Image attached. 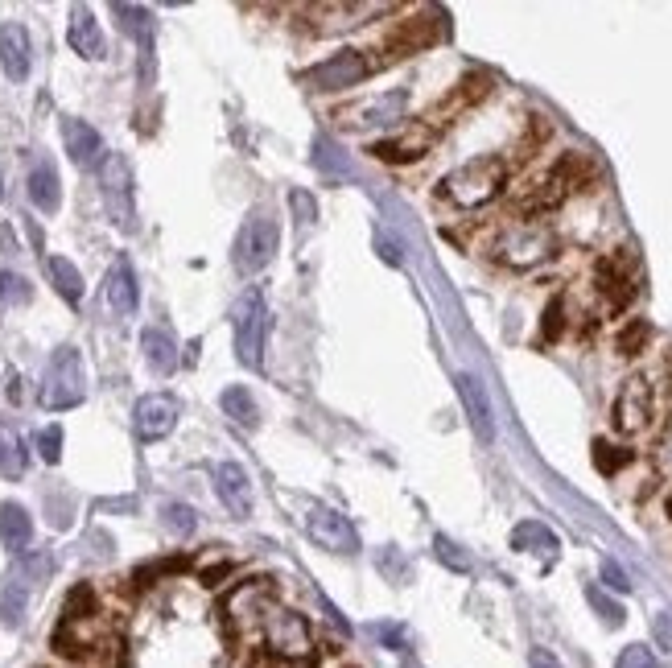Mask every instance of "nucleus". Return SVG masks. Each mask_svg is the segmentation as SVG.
Segmentation results:
<instances>
[{"instance_id": "nucleus-1", "label": "nucleus", "mask_w": 672, "mask_h": 668, "mask_svg": "<svg viewBox=\"0 0 672 668\" xmlns=\"http://www.w3.org/2000/svg\"><path fill=\"white\" fill-rule=\"evenodd\" d=\"M503 186H508V161L487 153V157L458 165L454 174H446L442 186H438V198L450 207H458V211H479V207L495 203V198L503 194Z\"/></svg>"}, {"instance_id": "nucleus-2", "label": "nucleus", "mask_w": 672, "mask_h": 668, "mask_svg": "<svg viewBox=\"0 0 672 668\" xmlns=\"http://www.w3.org/2000/svg\"><path fill=\"white\" fill-rule=\"evenodd\" d=\"M256 636H260V648L268 652V656H281V660H310L314 656V631H310V623L301 619L297 611H289V607H281L277 598L268 603L264 611H260V619H256Z\"/></svg>"}, {"instance_id": "nucleus-3", "label": "nucleus", "mask_w": 672, "mask_h": 668, "mask_svg": "<svg viewBox=\"0 0 672 668\" xmlns=\"http://www.w3.org/2000/svg\"><path fill=\"white\" fill-rule=\"evenodd\" d=\"M557 252V236L549 223H536V219H520L508 223L491 240V260L508 264V269H536L541 260H549Z\"/></svg>"}, {"instance_id": "nucleus-4", "label": "nucleus", "mask_w": 672, "mask_h": 668, "mask_svg": "<svg viewBox=\"0 0 672 668\" xmlns=\"http://www.w3.org/2000/svg\"><path fill=\"white\" fill-rule=\"evenodd\" d=\"M87 396V372H83V355L75 347H58L50 355L46 367V380H42V405L62 413V409H75L83 405Z\"/></svg>"}, {"instance_id": "nucleus-5", "label": "nucleus", "mask_w": 672, "mask_h": 668, "mask_svg": "<svg viewBox=\"0 0 672 668\" xmlns=\"http://www.w3.org/2000/svg\"><path fill=\"white\" fill-rule=\"evenodd\" d=\"M54 570V557L50 553H29L21 557V565L5 578L0 586V623L5 627H21L25 623V611H29V594L33 586H42Z\"/></svg>"}, {"instance_id": "nucleus-6", "label": "nucleus", "mask_w": 672, "mask_h": 668, "mask_svg": "<svg viewBox=\"0 0 672 668\" xmlns=\"http://www.w3.org/2000/svg\"><path fill=\"white\" fill-rule=\"evenodd\" d=\"M231 326H235V355L244 367H260L264 363V330H268V310H264V293L252 285L240 293V302L231 310Z\"/></svg>"}, {"instance_id": "nucleus-7", "label": "nucleus", "mask_w": 672, "mask_h": 668, "mask_svg": "<svg viewBox=\"0 0 672 668\" xmlns=\"http://www.w3.org/2000/svg\"><path fill=\"white\" fill-rule=\"evenodd\" d=\"M372 71H376V62L367 58V50H339V54H330L326 62L310 66L306 83L314 91H347V87H359Z\"/></svg>"}, {"instance_id": "nucleus-8", "label": "nucleus", "mask_w": 672, "mask_h": 668, "mask_svg": "<svg viewBox=\"0 0 672 668\" xmlns=\"http://www.w3.org/2000/svg\"><path fill=\"white\" fill-rule=\"evenodd\" d=\"M277 244H281V227L268 215H252L240 227V236H235V264H240V273H260L277 256Z\"/></svg>"}, {"instance_id": "nucleus-9", "label": "nucleus", "mask_w": 672, "mask_h": 668, "mask_svg": "<svg viewBox=\"0 0 672 668\" xmlns=\"http://www.w3.org/2000/svg\"><path fill=\"white\" fill-rule=\"evenodd\" d=\"M438 137H442V124H433V120L425 116V120H417L413 128L400 132V137L376 141L367 153H372L376 161H384V165H413V161H421L433 145H438Z\"/></svg>"}, {"instance_id": "nucleus-10", "label": "nucleus", "mask_w": 672, "mask_h": 668, "mask_svg": "<svg viewBox=\"0 0 672 668\" xmlns=\"http://www.w3.org/2000/svg\"><path fill=\"white\" fill-rule=\"evenodd\" d=\"M652 409H656L652 384L644 376H631L615 396V429L623 438H635V433H644L652 425Z\"/></svg>"}, {"instance_id": "nucleus-11", "label": "nucleus", "mask_w": 672, "mask_h": 668, "mask_svg": "<svg viewBox=\"0 0 672 668\" xmlns=\"http://www.w3.org/2000/svg\"><path fill=\"white\" fill-rule=\"evenodd\" d=\"M594 285H598V293H602V306H607L611 314H619V310H627L631 302H635V260L627 256V252H619V256H607L598 264V273H594Z\"/></svg>"}, {"instance_id": "nucleus-12", "label": "nucleus", "mask_w": 672, "mask_h": 668, "mask_svg": "<svg viewBox=\"0 0 672 668\" xmlns=\"http://www.w3.org/2000/svg\"><path fill=\"white\" fill-rule=\"evenodd\" d=\"M99 186H104V203H108V215L116 227L132 231V170L120 153H112L104 161V170H99Z\"/></svg>"}, {"instance_id": "nucleus-13", "label": "nucleus", "mask_w": 672, "mask_h": 668, "mask_svg": "<svg viewBox=\"0 0 672 668\" xmlns=\"http://www.w3.org/2000/svg\"><path fill=\"white\" fill-rule=\"evenodd\" d=\"M306 528H310V537H314V541H318L326 553H339V557H347V553H355V549H359V537H355L351 520H347L343 512L326 508V504L310 508V520H306Z\"/></svg>"}, {"instance_id": "nucleus-14", "label": "nucleus", "mask_w": 672, "mask_h": 668, "mask_svg": "<svg viewBox=\"0 0 672 668\" xmlns=\"http://www.w3.org/2000/svg\"><path fill=\"white\" fill-rule=\"evenodd\" d=\"M409 108V91H388V95H376V99H363V104L339 112L343 124L351 128H384V124H396Z\"/></svg>"}, {"instance_id": "nucleus-15", "label": "nucleus", "mask_w": 672, "mask_h": 668, "mask_svg": "<svg viewBox=\"0 0 672 668\" xmlns=\"http://www.w3.org/2000/svg\"><path fill=\"white\" fill-rule=\"evenodd\" d=\"M132 417H137L141 442H161V438H170L174 425H178V400L165 396V392H153V396L141 400Z\"/></svg>"}, {"instance_id": "nucleus-16", "label": "nucleus", "mask_w": 672, "mask_h": 668, "mask_svg": "<svg viewBox=\"0 0 672 668\" xmlns=\"http://www.w3.org/2000/svg\"><path fill=\"white\" fill-rule=\"evenodd\" d=\"M458 396H462V409L470 417V429H475V438L483 446L495 442V417H491V400H487V388L479 384V376H470V372H458Z\"/></svg>"}, {"instance_id": "nucleus-17", "label": "nucleus", "mask_w": 672, "mask_h": 668, "mask_svg": "<svg viewBox=\"0 0 672 668\" xmlns=\"http://www.w3.org/2000/svg\"><path fill=\"white\" fill-rule=\"evenodd\" d=\"M215 491H219L223 508H227L235 520H248V516H252V483H248V475H244V466H235V462L215 466Z\"/></svg>"}, {"instance_id": "nucleus-18", "label": "nucleus", "mask_w": 672, "mask_h": 668, "mask_svg": "<svg viewBox=\"0 0 672 668\" xmlns=\"http://www.w3.org/2000/svg\"><path fill=\"white\" fill-rule=\"evenodd\" d=\"M442 38V21H438V13H425V17H413V21H400L396 25V33L388 38V50L400 58V54H417V50H425V46H433Z\"/></svg>"}, {"instance_id": "nucleus-19", "label": "nucleus", "mask_w": 672, "mask_h": 668, "mask_svg": "<svg viewBox=\"0 0 672 668\" xmlns=\"http://www.w3.org/2000/svg\"><path fill=\"white\" fill-rule=\"evenodd\" d=\"M29 33H25V25H17V21H5L0 25V66H5V75L9 79H25L29 75Z\"/></svg>"}, {"instance_id": "nucleus-20", "label": "nucleus", "mask_w": 672, "mask_h": 668, "mask_svg": "<svg viewBox=\"0 0 672 668\" xmlns=\"http://www.w3.org/2000/svg\"><path fill=\"white\" fill-rule=\"evenodd\" d=\"M141 351H145V363H149L153 376H170L178 367V343L165 326H145L141 330Z\"/></svg>"}, {"instance_id": "nucleus-21", "label": "nucleus", "mask_w": 672, "mask_h": 668, "mask_svg": "<svg viewBox=\"0 0 672 668\" xmlns=\"http://www.w3.org/2000/svg\"><path fill=\"white\" fill-rule=\"evenodd\" d=\"M62 141H66V153H71L75 165H95L99 153H104V141H99V132L87 124V120H62Z\"/></svg>"}, {"instance_id": "nucleus-22", "label": "nucleus", "mask_w": 672, "mask_h": 668, "mask_svg": "<svg viewBox=\"0 0 672 668\" xmlns=\"http://www.w3.org/2000/svg\"><path fill=\"white\" fill-rule=\"evenodd\" d=\"M71 46H75V54H83V58H104V33H99V21H95V13L91 9H75L71 13Z\"/></svg>"}, {"instance_id": "nucleus-23", "label": "nucleus", "mask_w": 672, "mask_h": 668, "mask_svg": "<svg viewBox=\"0 0 672 668\" xmlns=\"http://www.w3.org/2000/svg\"><path fill=\"white\" fill-rule=\"evenodd\" d=\"M29 203L38 207V211H46V215L58 211L62 190H58V170H54L50 161H38V165L29 170Z\"/></svg>"}, {"instance_id": "nucleus-24", "label": "nucleus", "mask_w": 672, "mask_h": 668, "mask_svg": "<svg viewBox=\"0 0 672 668\" xmlns=\"http://www.w3.org/2000/svg\"><path fill=\"white\" fill-rule=\"evenodd\" d=\"M512 549H520V553H536V557L553 561V557H557V549H561V541H557V532H549L545 524L524 520V524H516V528H512Z\"/></svg>"}, {"instance_id": "nucleus-25", "label": "nucleus", "mask_w": 672, "mask_h": 668, "mask_svg": "<svg viewBox=\"0 0 672 668\" xmlns=\"http://www.w3.org/2000/svg\"><path fill=\"white\" fill-rule=\"evenodd\" d=\"M0 541L9 553H25L33 541V520L21 504H0Z\"/></svg>"}, {"instance_id": "nucleus-26", "label": "nucleus", "mask_w": 672, "mask_h": 668, "mask_svg": "<svg viewBox=\"0 0 672 668\" xmlns=\"http://www.w3.org/2000/svg\"><path fill=\"white\" fill-rule=\"evenodd\" d=\"M137 302H141V293H137V277H132V264L120 260L116 269L108 273V306L116 314H132Z\"/></svg>"}, {"instance_id": "nucleus-27", "label": "nucleus", "mask_w": 672, "mask_h": 668, "mask_svg": "<svg viewBox=\"0 0 672 668\" xmlns=\"http://www.w3.org/2000/svg\"><path fill=\"white\" fill-rule=\"evenodd\" d=\"M46 273H50L54 289H58L71 306L83 302V277H79V269H75V264L66 260V256H50V260H46Z\"/></svg>"}, {"instance_id": "nucleus-28", "label": "nucleus", "mask_w": 672, "mask_h": 668, "mask_svg": "<svg viewBox=\"0 0 672 668\" xmlns=\"http://www.w3.org/2000/svg\"><path fill=\"white\" fill-rule=\"evenodd\" d=\"M648 343H652V326H648V318H627V326L615 334V351H619L623 359L644 355Z\"/></svg>"}, {"instance_id": "nucleus-29", "label": "nucleus", "mask_w": 672, "mask_h": 668, "mask_svg": "<svg viewBox=\"0 0 672 668\" xmlns=\"http://www.w3.org/2000/svg\"><path fill=\"white\" fill-rule=\"evenodd\" d=\"M557 170H561V178L569 182V190H586V186L598 178V165H594L586 153H561V157H557Z\"/></svg>"}, {"instance_id": "nucleus-30", "label": "nucleus", "mask_w": 672, "mask_h": 668, "mask_svg": "<svg viewBox=\"0 0 672 668\" xmlns=\"http://www.w3.org/2000/svg\"><path fill=\"white\" fill-rule=\"evenodd\" d=\"M112 13H116V21H120V29L128 33V38H137V42H149L153 38V13L149 9H141V5H112Z\"/></svg>"}, {"instance_id": "nucleus-31", "label": "nucleus", "mask_w": 672, "mask_h": 668, "mask_svg": "<svg viewBox=\"0 0 672 668\" xmlns=\"http://www.w3.org/2000/svg\"><path fill=\"white\" fill-rule=\"evenodd\" d=\"M219 405H223V413H227L231 421H240V425H256V400H252V392H248V388H240V384L223 388Z\"/></svg>"}, {"instance_id": "nucleus-32", "label": "nucleus", "mask_w": 672, "mask_h": 668, "mask_svg": "<svg viewBox=\"0 0 672 668\" xmlns=\"http://www.w3.org/2000/svg\"><path fill=\"white\" fill-rule=\"evenodd\" d=\"M635 454L631 450H623V446H611V442H594V466H598V471L602 475H615V471H623V466L631 462Z\"/></svg>"}, {"instance_id": "nucleus-33", "label": "nucleus", "mask_w": 672, "mask_h": 668, "mask_svg": "<svg viewBox=\"0 0 672 668\" xmlns=\"http://www.w3.org/2000/svg\"><path fill=\"white\" fill-rule=\"evenodd\" d=\"M314 165H318L322 174H330V178H347V174H351V165L339 157V149H334L330 141H318V145H314Z\"/></svg>"}, {"instance_id": "nucleus-34", "label": "nucleus", "mask_w": 672, "mask_h": 668, "mask_svg": "<svg viewBox=\"0 0 672 668\" xmlns=\"http://www.w3.org/2000/svg\"><path fill=\"white\" fill-rule=\"evenodd\" d=\"M29 297H33V289H29V281L21 273H9V269L0 273V302H5V306H25Z\"/></svg>"}, {"instance_id": "nucleus-35", "label": "nucleus", "mask_w": 672, "mask_h": 668, "mask_svg": "<svg viewBox=\"0 0 672 668\" xmlns=\"http://www.w3.org/2000/svg\"><path fill=\"white\" fill-rule=\"evenodd\" d=\"M161 524L170 528L174 537H190L198 520H194V508H186V504H165L161 508Z\"/></svg>"}, {"instance_id": "nucleus-36", "label": "nucleus", "mask_w": 672, "mask_h": 668, "mask_svg": "<svg viewBox=\"0 0 672 668\" xmlns=\"http://www.w3.org/2000/svg\"><path fill=\"white\" fill-rule=\"evenodd\" d=\"M586 598H590V607L602 615V623H607V627H619V623L627 619V611L615 603V598H607V594H602L598 586H586Z\"/></svg>"}, {"instance_id": "nucleus-37", "label": "nucleus", "mask_w": 672, "mask_h": 668, "mask_svg": "<svg viewBox=\"0 0 672 668\" xmlns=\"http://www.w3.org/2000/svg\"><path fill=\"white\" fill-rule=\"evenodd\" d=\"M433 553H438V561L450 565L454 574H466V570H470V557H466L450 537H433Z\"/></svg>"}, {"instance_id": "nucleus-38", "label": "nucleus", "mask_w": 672, "mask_h": 668, "mask_svg": "<svg viewBox=\"0 0 672 668\" xmlns=\"http://www.w3.org/2000/svg\"><path fill=\"white\" fill-rule=\"evenodd\" d=\"M561 330H565V297H553L549 310H545V322H541L545 343H557V339H561Z\"/></svg>"}, {"instance_id": "nucleus-39", "label": "nucleus", "mask_w": 672, "mask_h": 668, "mask_svg": "<svg viewBox=\"0 0 672 668\" xmlns=\"http://www.w3.org/2000/svg\"><path fill=\"white\" fill-rule=\"evenodd\" d=\"M615 668H660L656 664V652L648 648V644H627L623 652H619V664Z\"/></svg>"}, {"instance_id": "nucleus-40", "label": "nucleus", "mask_w": 672, "mask_h": 668, "mask_svg": "<svg viewBox=\"0 0 672 668\" xmlns=\"http://www.w3.org/2000/svg\"><path fill=\"white\" fill-rule=\"evenodd\" d=\"M376 565H380V574H388L392 582H405V578H409V561H405V557H400L396 549H380Z\"/></svg>"}, {"instance_id": "nucleus-41", "label": "nucleus", "mask_w": 672, "mask_h": 668, "mask_svg": "<svg viewBox=\"0 0 672 668\" xmlns=\"http://www.w3.org/2000/svg\"><path fill=\"white\" fill-rule=\"evenodd\" d=\"M38 454H42L46 462H58V458H62V429H58V425H50V429L38 433Z\"/></svg>"}, {"instance_id": "nucleus-42", "label": "nucleus", "mask_w": 672, "mask_h": 668, "mask_svg": "<svg viewBox=\"0 0 672 668\" xmlns=\"http://www.w3.org/2000/svg\"><path fill=\"white\" fill-rule=\"evenodd\" d=\"M372 636L380 640V644H388V648H405V627H396V623H372Z\"/></svg>"}, {"instance_id": "nucleus-43", "label": "nucleus", "mask_w": 672, "mask_h": 668, "mask_svg": "<svg viewBox=\"0 0 672 668\" xmlns=\"http://www.w3.org/2000/svg\"><path fill=\"white\" fill-rule=\"evenodd\" d=\"M652 636H656V648L660 652H672V611H660L652 619Z\"/></svg>"}, {"instance_id": "nucleus-44", "label": "nucleus", "mask_w": 672, "mask_h": 668, "mask_svg": "<svg viewBox=\"0 0 672 668\" xmlns=\"http://www.w3.org/2000/svg\"><path fill=\"white\" fill-rule=\"evenodd\" d=\"M293 207H297V219L301 223H314L318 219V207H314V198L306 190H293Z\"/></svg>"}, {"instance_id": "nucleus-45", "label": "nucleus", "mask_w": 672, "mask_h": 668, "mask_svg": "<svg viewBox=\"0 0 672 668\" xmlns=\"http://www.w3.org/2000/svg\"><path fill=\"white\" fill-rule=\"evenodd\" d=\"M602 582H607L611 590H619V594H623V590H631V582H627V574L619 570V565H615V561H602Z\"/></svg>"}, {"instance_id": "nucleus-46", "label": "nucleus", "mask_w": 672, "mask_h": 668, "mask_svg": "<svg viewBox=\"0 0 672 668\" xmlns=\"http://www.w3.org/2000/svg\"><path fill=\"white\" fill-rule=\"evenodd\" d=\"M528 668H565V664H561L557 652H549V648H532V652H528Z\"/></svg>"}, {"instance_id": "nucleus-47", "label": "nucleus", "mask_w": 672, "mask_h": 668, "mask_svg": "<svg viewBox=\"0 0 672 668\" xmlns=\"http://www.w3.org/2000/svg\"><path fill=\"white\" fill-rule=\"evenodd\" d=\"M656 462H660L664 475H672V429L664 433V442H660V450H656Z\"/></svg>"}, {"instance_id": "nucleus-48", "label": "nucleus", "mask_w": 672, "mask_h": 668, "mask_svg": "<svg viewBox=\"0 0 672 668\" xmlns=\"http://www.w3.org/2000/svg\"><path fill=\"white\" fill-rule=\"evenodd\" d=\"M0 471H9V475H17V471H21V462L13 458V446H9L5 438H0Z\"/></svg>"}, {"instance_id": "nucleus-49", "label": "nucleus", "mask_w": 672, "mask_h": 668, "mask_svg": "<svg viewBox=\"0 0 672 668\" xmlns=\"http://www.w3.org/2000/svg\"><path fill=\"white\" fill-rule=\"evenodd\" d=\"M0 198H5V186H0Z\"/></svg>"}]
</instances>
